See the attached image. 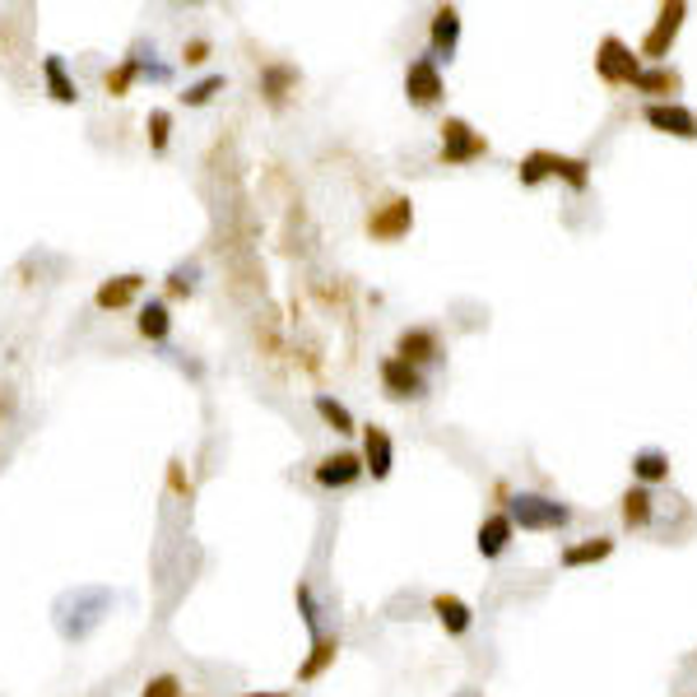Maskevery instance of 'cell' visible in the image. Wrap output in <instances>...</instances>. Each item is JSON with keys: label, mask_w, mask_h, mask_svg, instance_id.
Listing matches in <instances>:
<instances>
[{"label": "cell", "mask_w": 697, "mask_h": 697, "mask_svg": "<svg viewBox=\"0 0 697 697\" xmlns=\"http://www.w3.org/2000/svg\"><path fill=\"white\" fill-rule=\"evenodd\" d=\"M508 516H512V526L530 530V535H558V530L572 526L577 512L553 493H530V488H521V493L508 498Z\"/></svg>", "instance_id": "6da1fadb"}, {"label": "cell", "mask_w": 697, "mask_h": 697, "mask_svg": "<svg viewBox=\"0 0 697 697\" xmlns=\"http://www.w3.org/2000/svg\"><path fill=\"white\" fill-rule=\"evenodd\" d=\"M488 159V135H479L465 117H447L438 126V168H465Z\"/></svg>", "instance_id": "7a4b0ae2"}, {"label": "cell", "mask_w": 697, "mask_h": 697, "mask_svg": "<svg viewBox=\"0 0 697 697\" xmlns=\"http://www.w3.org/2000/svg\"><path fill=\"white\" fill-rule=\"evenodd\" d=\"M596 75L609 89H633V80L641 75V57L619 38V33H604L596 47Z\"/></svg>", "instance_id": "3957f363"}, {"label": "cell", "mask_w": 697, "mask_h": 697, "mask_svg": "<svg viewBox=\"0 0 697 697\" xmlns=\"http://www.w3.org/2000/svg\"><path fill=\"white\" fill-rule=\"evenodd\" d=\"M684 20H688V5H684V0H665V5L656 10V24L647 28V38H641L637 57L651 61V65H665V57H670L674 42H678V33H684Z\"/></svg>", "instance_id": "277c9868"}, {"label": "cell", "mask_w": 697, "mask_h": 697, "mask_svg": "<svg viewBox=\"0 0 697 697\" xmlns=\"http://www.w3.org/2000/svg\"><path fill=\"white\" fill-rule=\"evenodd\" d=\"M363 229H368L372 242H400L409 229H414V200L409 196H387L368 209V219H363Z\"/></svg>", "instance_id": "5b68a950"}, {"label": "cell", "mask_w": 697, "mask_h": 697, "mask_svg": "<svg viewBox=\"0 0 697 697\" xmlns=\"http://www.w3.org/2000/svg\"><path fill=\"white\" fill-rule=\"evenodd\" d=\"M405 98H409V108H418V112L438 108V102L447 98L442 65L432 61V57H414L409 61V70H405Z\"/></svg>", "instance_id": "8992f818"}, {"label": "cell", "mask_w": 697, "mask_h": 697, "mask_svg": "<svg viewBox=\"0 0 697 697\" xmlns=\"http://www.w3.org/2000/svg\"><path fill=\"white\" fill-rule=\"evenodd\" d=\"M311 479H317V488H326V493H344V488H354L363 479V456L358 451H330V456L311 465Z\"/></svg>", "instance_id": "52a82bcc"}, {"label": "cell", "mask_w": 697, "mask_h": 697, "mask_svg": "<svg viewBox=\"0 0 697 697\" xmlns=\"http://www.w3.org/2000/svg\"><path fill=\"white\" fill-rule=\"evenodd\" d=\"M377 377H381V391H387L391 400H424L428 395L424 372L409 368V363L395 358V354H387V358L377 363Z\"/></svg>", "instance_id": "ba28073f"}, {"label": "cell", "mask_w": 697, "mask_h": 697, "mask_svg": "<svg viewBox=\"0 0 697 697\" xmlns=\"http://www.w3.org/2000/svg\"><path fill=\"white\" fill-rule=\"evenodd\" d=\"M641 121L660 135H674V139H697V112L684 108V102H647L641 108Z\"/></svg>", "instance_id": "9c48e42d"}, {"label": "cell", "mask_w": 697, "mask_h": 697, "mask_svg": "<svg viewBox=\"0 0 697 697\" xmlns=\"http://www.w3.org/2000/svg\"><path fill=\"white\" fill-rule=\"evenodd\" d=\"M363 475H372L377 484L381 479H391V469H395V442H391V432L381 428V424H363Z\"/></svg>", "instance_id": "30bf717a"}, {"label": "cell", "mask_w": 697, "mask_h": 697, "mask_svg": "<svg viewBox=\"0 0 697 697\" xmlns=\"http://www.w3.org/2000/svg\"><path fill=\"white\" fill-rule=\"evenodd\" d=\"M395 358H405L409 368L424 372L428 363H438V358H442V340H438V330H432V326H409V330H400V340H395Z\"/></svg>", "instance_id": "8fae6325"}, {"label": "cell", "mask_w": 697, "mask_h": 697, "mask_svg": "<svg viewBox=\"0 0 697 697\" xmlns=\"http://www.w3.org/2000/svg\"><path fill=\"white\" fill-rule=\"evenodd\" d=\"M461 47V10L456 5H438L432 10V24H428V57L432 61H451Z\"/></svg>", "instance_id": "7c38bea8"}, {"label": "cell", "mask_w": 697, "mask_h": 697, "mask_svg": "<svg viewBox=\"0 0 697 697\" xmlns=\"http://www.w3.org/2000/svg\"><path fill=\"white\" fill-rule=\"evenodd\" d=\"M512 539H516V526H512V516L508 512H488L484 521H479V530H475V549H479V558H502L512 549Z\"/></svg>", "instance_id": "4fadbf2b"}, {"label": "cell", "mask_w": 697, "mask_h": 697, "mask_svg": "<svg viewBox=\"0 0 697 697\" xmlns=\"http://www.w3.org/2000/svg\"><path fill=\"white\" fill-rule=\"evenodd\" d=\"M145 284H149V279L135 274V270H131V274H117V279H102L98 293H94V307H98V311H121V307H131L139 293H145Z\"/></svg>", "instance_id": "5bb4252c"}, {"label": "cell", "mask_w": 697, "mask_h": 697, "mask_svg": "<svg viewBox=\"0 0 697 697\" xmlns=\"http://www.w3.org/2000/svg\"><path fill=\"white\" fill-rule=\"evenodd\" d=\"M633 89L647 102H674V94L684 89V75L674 65H641V75L633 80Z\"/></svg>", "instance_id": "9a60e30c"}, {"label": "cell", "mask_w": 697, "mask_h": 697, "mask_svg": "<svg viewBox=\"0 0 697 697\" xmlns=\"http://www.w3.org/2000/svg\"><path fill=\"white\" fill-rule=\"evenodd\" d=\"M428 609H432V619H438L451 637H465L469 627H475V609H469L461 596H451V590H438Z\"/></svg>", "instance_id": "2e32d148"}, {"label": "cell", "mask_w": 697, "mask_h": 697, "mask_svg": "<svg viewBox=\"0 0 697 697\" xmlns=\"http://www.w3.org/2000/svg\"><path fill=\"white\" fill-rule=\"evenodd\" d=\"M604 558H614V535H590V539H577V545L558 549V563L563 567H596Z\"/></svg>", "instance_id": "e0dca14e"}, {"label": "cell", "mask_w": 697, "mask_h": 697, "mask_svg": "<svg viewBox=\"0 0 697 697\" xmlns=\"http://www.w3.org/2000/svg\"><path fill=\"white\" fill-rule=\"evenodd\" d=\"M298 84H303V75L284 61H270L266 70H260V94H266L270 108H284L289 94H298Z\"/></svg>", "instance_id": "ac0fdd59"}, {"label": "cell", "mask_w": 697, "mask_h": 697, "mask_svg": "<svg viewBox=\"0 0 697 697\" xmlns=\"http://www.w3.org/2000/svg\"><path fill=\"white\" fill-rule=\"evenodd\" d=\"M619 516H623V526H627V530H647L651 521H656V493H651V488H641V484L623 488V498H619Z\"/></svg>", "instance_id": "d6986e66"}, {"label": "cell", "mask_w": 697, "mask_h": 697, "mask_svg": "<svg viewBox=\"0 0 697 697\" xmlns=\"http://www.w3.org/2000/svg\"><path fill=\"white\" fill-rule=\"evenodd\" d=\"M135 330H139V335H145L149 344H168V335H172V311H168V303H163V298L139 303V311H135Z\"/></svg>", "instance_id": "ffe728a7"}, {"label": "cell", "mask_w": 697, "mask_h": 697, "mask_svg": "<svg viewBox=\"0 0 697 697\" xmlns=\"http://www.w3.org/2000/svg\"><path fill=\"white\" fill-rule=\"evenodd\" d=\"M311 409H317V414H321V424H326L330 432H340V438H354V432H358L354 409H348L344 400H335L330 391H317V395H311Z\"/></svg>", "instance_id": "44dd1931"}, {"label": "cell", "mask_w": 697, "mask_h": 697, "mask_svg": "<svg viewBox=\"0 0 697 697\" xmlns=\"http://www.w3.org/2000/svg\"><path fill=\"white\" fill-rule=\"evenodd\" d=\"M665 479H670V451H660V447L633 451V484L656 488V484H665Z\"/></svg>", "instance_id": "7402d4cb"}, {"label": "cell", "mask_w": 697, "mask_h": 697, "mask_svg": "<svg viewBox=\"0 0 697 697\" xmlns=\"http://www.w3.org/2000/svg\"><path fill=\"white\" fill-rule=\"evenodd\" d=\"M335 656H340V637H335V633H321L317 641H311L307 660L298 665V684H311V678H321L330 665H335Z\"/></svg>", "instance_id": "603a6c76"}, {"label": "cell", "mask_w": 697, "mask_h": 697, "mask_svg": "<svg viewBox=\"0 0 697 697\" xmlns=\"http://www.w3.org/2000/svg\"><path fill=\"white\" fill-rule=\"evenodd\" d=\"M42 80H47L51 102H61V108H70V102H80V84L70 80L65 57H42Z\"/></svg>", "instance_id": "cb8c5ba5"}, {"label": "cell", "mask_w": 697, "mask_h": 697, "mask_svg": "<svg viewBox=\"0 0 697 697\" xmlns=\"http://www.w3.org/2000/svg\"><path fill=\"white\" fill-rule=\"evenodd\" d=\"M549 178L567 182L572 191H586L590 186V163L586 159H572V154H553L549 149Z\"/></svg>", "instance_id": "d4e9b609"}, {"label": "cell", "mask_w": 697, "mask_h": 697, "mask_svg": "<svg viewBox=\"0 0 697 697\" xmlns=\"http://www.w3.org/2000/svg\"><path fill=\"white\" fill-rule=\"evenodd\" d=\"M135 80H139V47L131 51V57H121V65H112L108 75H102V89H108L112 98H126Z\"/></svg>", "instance_id": "484cf974"}, {"label": "cell", "mask_w": 697, "mask_h": 697, "mask_svg": "<svg viewBox=\"0 0 697 697\" xmlns=\"http://www.w3.org/2000/svg\"><path fill=\"white\" fill-rule=\"evenodd\" d=\"M200 289V260H182L168 270V298H191Z\"/></svg>", "instance_id": "4316f807"}, {"label": "cell", "mask_w": 697, "mask_h": 697, "mask_svg": "<svg viewBox=\"0 0 697 697\" xmlns=\"http://www.w3.org/2000/svg\"><path fill=\"white\" fill-rule=\"evenodd\" d=\"M223 89H229V80H223V75H205V80H196V84H186L182 102H186V108H209V102H215V94H223Z\"/></svg>", "instance_id": "83f0119b"}, {"label": "cell", "mask_w": 697, "mask_h": 697, "mask_svg": "<svg viewBox=\"0 0 697 697\" xmlns=\"http://www.w3.org/2000/svg\"><path fill=\"white\" fill-rule=\"evenodd\" d=\"M145 126H149V149L154 154H168V145H172V112L168 108H154Z\"/></svg>", "instance_id": "f1b7e54d"}, {"label": "cell", "mask_w": 697, "mask_h": 697, "mask_svg": "<svg viewBox=\"0 0 697 697\" xmlns=\"http://www.w3.org/2000/svg\"><path fill=\"white\" fill-rule=\"evenodd\" d=\"M293 596H298V614H303V623H307L311 641H317V637H321V604H317V596H311L307 582H298V590H293Z\"/></svg>", "instance_id": "f546056e"}, {"label": "cell", "mask_w": 697, "mask_h": 697, "mask_svg": "<svg viewBox=\"0 0 697 697\" xmlns=\"http://www.w3.org/2000/svg\"><path fill=\"white\" fill-rule=\"evenodd\" d=\"M139 697H186V688H182L178 674H154V678H145Z\"/></svg>", "instance_id": "4dcf8cb0"}, {"label": "cell", "mask_w": 697, "mask_h": 697, "mask_svg": "<svg viewBox=\"0 0 697 697\" xmlns=\"http://www.w3.org/2000/svg\"><path fill=\"white\" fill-rule=\"evenodd\" d=\"M168 488H172L178 498H186V502H191V479H186V469H182V461H178V456L168 461Z\"/></svg>", "instance_id": "1f68e13d"}, {"label": "cell", "mask_w": 697, "mask_h": 697, "mask_svg": "<svg viewBox=\"0 0 697 697\" xmlns=\"http://www.w3.org/2000/svg\"><path fill=\"white\" fill-rule=\"evenodd\" d=\"M182 61H186V65H205V61H209V42H205V38H191V42L182 47Z\"/></svg>", "instance_id": "d6a6232c"}, {"label": "cell", "mask_w": 697, "mask_h": 697, "mask_svg": "<svg viewBox=\"0 0 697 697\" xmlns=\"http://www.w3.org/2000/svg\"><path fill=\"white\" fill-rule=\"evenodd\" d=\"M10 414H14V391H10V387H0V424H5Z\"/></svg>", "instance_id": "836d02e7"}, {"label": "cell", "mask_w": 697, "mask_h": 697, "mask_svg": "<svg viewBox=\"0 0 697 697\" xmlns=\"http://www.w3.org/2000/svg\"><path fill=\"white\" fill-rule=\"evenodd\" d=\"M242 697H293V693H284V688H260V693H242Z\"/></svg>", "instance_id": "e575fe53"}, {"label": "cell", "mask_w": 697, "mask_h": 697, "mask_svg": "<svg viewBox=\"0 0 697 697\" xmlns=\"http://www.w3.org/2000/svg\"><path fill=\"white\" fill-rule=\"evenodd\" d=\"M461 697H479V693H461Z\"/></svg>", "instance_id": "d590c367"}]
</instances>
